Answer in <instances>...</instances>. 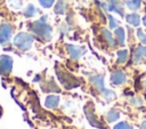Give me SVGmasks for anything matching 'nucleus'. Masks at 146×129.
I'll list each match as a JSON object with an SVG mask.
<instances>
[{
	"label": "nucleus",
	"mask_w": 146,
	"mask_h": 129,
	"mask_svg": "<svg viewBox=\"0 0 146 129\" xmlns=\"http://www.w3.org/2000/svg\"><path fill=\"white\" fill-rule=\"evenodd\" d=\"M31 30L39 35L40 38L44 40H50L51 39V27L46 23V17H41V19L35 21L31 25Z\"/></svg>",
	"instance_id": "f257e3e1"
},
{
	"label": "nucleus",
	"mask_w": 146,
	"mask_h": 129,
	"mask_svg": "<svg viewBox=\"0 0 146 129\" xmlns=\"http://www.w3.org/2000/svg\"><path fill=\"white\" fill-rule=\"evenodd\" d=\"M33 40H34L33 35L25 33V32H21L18 34H16L13 42H14V46L17 47L19 50H27L31 48Z\"/></svg>",
	"instance_id": "f03ea898"
},
{
	"label": "nucleus",
	"mask_w": 146,
	"mask_h": 129,
	"mask_svg": "<svg viewBox=\"0 0 146 129\" xmlns=\"http://www.w3.org/2000/svg\"><path fill=\"white\" fill-rule=\"evenodd\" d=\"M57 76H58L59 81L62 82V84L64 86V88H66V89H72V88H75L80 84L79 81L73 75H71L70 73L57 71Z\"/></svg>",
	"instance_id": "7ed1b4c3"
},
{
	"label": "nucleus",
	"mask_w": 146,
	"mask_h": 129,
	"mask_svg": "<svg viewBox=\"0 0 146 129\" xmlns=\"http://www.w3.org/2000/svg\"><path fill=\"white\" fill-rule=\"evenodd\" d=\"M13 34V27L8 23L0 25V45H6L9 42Z\"/></svg>",
	"instance_id": "20e7f679"
},
{
	"label": "nucleus",
	"mask_w": 146,
	"mask_h": 129,
	"mask_svg": "<svg viewBox=\"0 0 146 129\" xmlns=\"http://www.w3.org/2000/svg\"><path fill=\"white\" fill-rule=\"evenodd\" d=\"M13 67V58L7 55L0 56V72L3 74H8Z\"/></svg>",
	"instance_id": "39448f33"
},
{
	"label": "nucleus",
	"mask_w": 146,
	"mask_h": 129,
	"mask_svg": "<svg viewBox=\"0 0 146 129\" xmlns=\"http://www.w3.org/2000/svg\"><path fill=\"white\" fill-rule=\"evenodd\" d=\"M108 10H114L120 16H123L124 15V10H123V7L121 6V1L120 0H110Z\"/></svg>",
	"instance_id": "423d86ee"
},
{
	"label": "nucleus",
	"mask_w": 146,
	"mask_h": 129,
	"mask_svg": "<svg viewBox=\"0 0 146 129\" xmlns=\"http://www.w3.org/2000/svg\"><path fill=\"white\" fill-rule=\"evenodd\" d=\"M67 49H68L70 55H71V57H72L73 59L79 58V57L83 54V51H84V48H82V47H76V46H72V45H67Z\"/></svg>",
	"instance_id": "0eeeda50"
},
{
	"label": "nucleus",
	"mask_w": 146,
	"mask_h": 129,
	"mask_svg": "<svg viewBox=\"0 0 146 129\" xmlns=\"http://www.w3.org/2000/svg\"><path fill=\"white\" fill-rule=\"evenodd\" d=\"M91 82L94 83V86L96 87L97 90L99 91H104L105 90V87H104V76L103 75H95V76H91L90 78Z\"/></svg>",
	"instance_id": "6e6552de"
},
{
	"label": "nucleus",
	"mask_w": 146,
	"mask_h": 129,
	"mask_svg": "<svg viewBox=\"0 0 146 129\" xmlns=\"http://www.w3.org/2000/svg\"><path fill=\"white\" fill-rule=\"evenodd\" d=\"M111 80L114 84H122L125 81V74L122 71H116L112 74Z\"/></svg>",
	"instance_id": "1a4fd4ad"
},
{
	"label": "nucleus",
	"mask_w": 146,
	"mask_h": 129,
	"mask_svg": "<svg viewBox=\"0 0 146 129\" xmlns=\"http://www.w3.org/2000/svg\"><path fill=\"white\" fill-rule=\"evenodd\" d=\"M58 104H59V97H58V96H55V95H49V96L46 98V102H44V105H46L48 108H54V107H56Z\"/></svg>",
	"instance_id": "9d476101"
},
{
	"label": "nucleus",
	"mask_w": 146,
	"mask_h": 129,
	"mask_svg": "<svg viewBox=\"0 0 146 129\" xmlns=\"http://www.w3.org/2000/svg\"><path fill=\"white\" fill-rule=\"evenodd\" d=\"M125 19H127V22H128L129 24H131L132 26H138L139 23H140V17H139V15H137V14L127 15Z\"/></svg>",
	"instance_id": "9b49d317"
},
{
	"label": "nucleus",
	"mask_w": 146,
	"mask_h": 129,
	"mask_svg": "<svg viewBox=\"0 0 146 129\" xmlns=\"http://www.w3.org/2000/svg\"><path fill=\"white\" fill-rule=\"evenodd\" d=\"M141 57H146V47L145 46H139L137 47L135 51V62H139Z\"/></svg>",
	"instance_id": "f8f14e48"
},
{
	"label": "nucleus",
	"mask_w": 146,
	"mask_h": 129,
	"mask_svg": "<svg viewBox=\"0 0 146 129\" xmlns=\"http://www.w3.org/2000/svg\"><path fill=\"white\" fill-rule=\"evenodd\" d=\"M36 13H38V10H36V8H35L33 5H29V6L24 9V16H25V17H33Z\"/></svg>",
	"instance_id": "ddd939ff"
},
{
	"label": "nucleus",
	"mask_w": 146,
	"mask_h": 129,
	"mask_svg": "<svg viewBox=\"0 0 146 129\" xmlns=\"http://www.w3.org/2000/svg\"><path fill=\"white\" fill-rule=\"evenodd\" d=\"M65 7H66V3L64 2V0H59L55 6V13L59 14V15L64 14L65 13Z\"/></svg>",
	"instance_id": "4468645a"
},
{
	"label": "nucleus",
	"mask_w": 146,
	"mask_h": 129,
	"mask_svg": "<svg viewBox=\"0 0 146 129\" xmlns=\"http://www.w3.org/2000/svg\"><path fill=\"white\" fill-rule=\"evenodd\" d=\"M102 33H103V35L105 37V39H106V41H107V43H108L110 46H114V45H115V41H114L113 37L111 35V33H110L108 30L103 29V30H102Z\"/></svg>",
	"instance_id": "2eb2a0df"
},
{
	"label": "nucleus",
	"mask_w": 146,
	"mask_h": 129,
	"mask_svg": "<svg viewBox=\"0 0 146 129\" xmlns=\"http://www.w3.org/2000/svg\"><path fill=\"white\" fill-rule=\"evenodd\" d=\"M119 116H120V114H119L117 111H115V110H111V111L107 113L106 119H107L108 122H113V121H116V120L119 119Z\"/></svg>",
	"instance_id": "dca6fc26"
},
{
	"label": "nucleus",
	"mask_w": 146,
	"mask_h": 129,
	"mask_svg": "<svg viewBox=\"0 0 146 129\" xmlns=\"http://www.w3.org/2000/svg\"><path fill=\"white\" fill-rule=\"evenodd\" d=\"M115 34H116V37H117V41H119V45H121V46H123L124 45V31H123V29H121V27H119V29H116L115 30Z\"/></svg>",
	"instance_id": "f3484780"
},
{
	"label": "nucleus",
	"mask_w": 146,
	"mask_h": 129,
	"mask_svg": "<svg viewBox=\"0 0 146 129\" xmlns=\"http://www.w3.org/2000/svg\"><path fill=\"white\" fill-rule=\"evenodd\" d=\"M127 6L131 10H137L140 7V0H129L127 1Z\"/></svg>",
	"instance_id": "a211bd4d"
},
{
	"label": "nucleus",
	"mask_w": 146,
	"mask_h": 129,
	"mask_svg": "<svg viewBox=\"0 0 146 129\" xmlns=\"http://www.w3.org/2000/svg\"><path fill=\"white\" fill-rule=\"evenodd\" d=\"M127 57H128V51L127 50L117 51V63H124Z\"/></svg>",
	"instance_id": "6ab92c4d"
},
{
	"label": "nucleus",
	"mask_w": 146,
	"mask_h": 129,
	"mask_svg": "<svg viewBox=\"0 0 146 129\" xmlns=\"http://www.w3.org/2000/svg\"><path fill=\"white\" fill-rule=\"evenodd\" d=\"M103 95H104V98L106 99V100H113L114 98H115V94L112 91V90H108V89H105L104 91H103Z\"/></svg>",
	"instance_id": "aec40b11"
},
{
	"label": "nucleus",
	"mask_w": 146,
	"mask_h": 129,
	"mask_svg": "<svg viewBox=\"0 0 146 129\" xmlns=\"http://www.w3.org/2000/svg\"><path fill=\"white\" fill-rule=\"evenodd\" d=\"M114 129H132V127L127 122H119L117 124L114 126Z\"/></svg>",
	"instance_id": "412c9836"
},
{
	"label": "nucleus",
	"mask_w": 146,
	"mask_h": 129,
	"mask_svg": "<svg viewBox=\"0 0 146 129\" xmlns=\"http://www.w3.org/2000/svg\"><path fill=\"white\" fill-rule=\"evenodd\" d=\"M137 37H138V39H139L143 43L146 45V34L143 33V30H141V29H138V30H137Z\"/></svg>",
	"instance_id": "4be33fe9"
},
{
	"label": "nucleus",
	"mask_w": 146,
	"mask_h": 129,
	"mask_svg": "<svg viewBox=\"0 0 146 129\" xmlns=\"http://www.w3.org/2000/svg\"><path fill=\"white\" fill-rule=\"evenodd\" d=\"M39 2H40V5H41L42 7H44V8H49V7L52 6L54 0H39Z\"/></svg>",
	"instance_id": "5701e85b"
},
{
	"label": "nucleus",
	"mask_w": 146,
	"mask_h": 129,
	"mask_svg": "<svg viewBox=\"0 0 146 129\" xmlns=\"http://www.w3.org/2000/svg\"><path fill=\"white\" fill-rule=\"evenodd\" d=\"M9 2L14 8H19L22 6V0H9Z\"/></svg>",
	"instance_id": "b1692460"
},
{
	"label": "nucleus",
	"mask_w": 146,
	"mask_h": 129,
	"mask_svg": "<svg viewBox=\"0 0 146 129\" xmlns=\"http://www.w3.org/2000/svg\"><path fill=\"white\" fill-rule=\"evenodd\" d=\"M108 19H110V27H111V29H115V27H116V22L114 21V18L110 15V16H108Z\"/></svg>",
	"instance_id": "393cba45"
},
{
	"label": "nucleus",
	"mask_w": 146,
	"mask_h": 129,
	"mask_svg": "<svg viewBox=\"0 0 146 129\" xmlns=\"http://www.w3.org/2000/svg\"><path fill=\"white\" fill-rule=\"evenodd\" d=\"M141 129H146V121H144L141 123Z\"/></svg>",
	"instance_id": "a878e982"
},
{
	"label": "nucleus",
	"mask_w": 146,
	"mask_h": 129,
	"mask_svg": "<svg viewBox=\"0 0 146 129\" xmlns=\"http://www.w3.org/2000/svg\"><path fill=\"white\" fill-rule=\"evenodd\" d=\"M143 23H144V25L146 26V15H145V17L143 18Z\"/></svg>",
	"instance_id": "bb28decb"
},
{
	"label": "nucleus",
	"mask_w": 146,
	"mask_h": 129,
	"mask_svg": "<svg viewBox=\"0 0 146 129\" xmlns=\"http://www.w3.org/2000/svg\"><path fill=\"white\" fill-rule=\"evenodd\" d=\"M144 86H145V88H146V80L144 81Z\"/></svg>",
	"instance_id": "cd10ccee"
}]
</instances>
